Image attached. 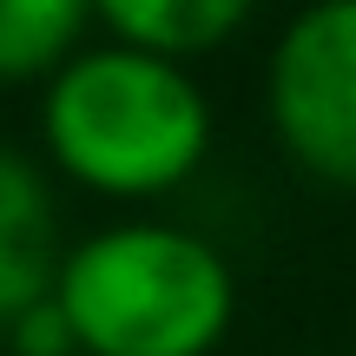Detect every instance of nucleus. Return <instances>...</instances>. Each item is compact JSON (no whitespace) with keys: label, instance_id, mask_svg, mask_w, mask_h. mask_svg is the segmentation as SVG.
<instances>
[{"label":"nucleus","instance_id":"nucleus-1","mask_svg":"<svg viewBox=\"0 0 356 356\" xmlns=\"http://www.w3.org/2000/svg\"><path fill=\"white\" fill-rule=\"evenodd\" d=\"M40 139L73 185L106 198H159L211 152V99L185 60L126 47H79L40 92Z\"/></svg>","mask_w":356,"mask_h":356},{"label":"nucleus","instance_id":"nucleus-2","mask_svg":"<svg viewBox=\"0 0 356 356\" xmlns=\"http://www.w3.org/2000/svg\"><path fill=\"white\" fill-rule=\"evenodd\" d=\"M53 304L79 356H211L238 317V277L211 238L132 218L60 257Z\"/></svg>","mask_w":356,"mask_h":356},{"label":"nucleus","instance_id":"nucleus-3","mask_svg":"<svg viewBox=\"0 0 356 356\" xmlns=\"http://www.w3.org/2000/svg\"><path fill=\"white\" fill-rule=\"evenodd\" d=\"M264 106L304 172L356 185V0H310L284 20Z\"/></svg>","mask_w":356,"mask_h":356},{"label":"nucleus","instance_id":"nucleus-4","mask_svg":"<svg viewBox=\"0 0 356 356\" xmlns=\"http://www.w3.org/2000/svg\"><path fill=\"white\" fill-rule=\"evenodd\" d=\"M60 204L47 172L26 152L0 145V330L47 304L60 284Z\"/></svg>","mask_w":356,"mask_h":356},{"label":"nucleus","instance_id":"nucleus-5","mask_svg":"<svg viewBox=\"0 0 356 356\" xmlns=\"http://www.w3.org/2000/svg\"><path fill=\"white\" fill-rule=\"evenodd\" d=\"M251 7L257 0H92V13L113 26V40L165 53V60H185V53L231 40L251 20Z\"/></svg>","mask_w":356,"mask_h":356},{"label":"nucleus","instance_id":"nucleus-6","mask_svg":"<svg viewBox=\"0 0 356 356\" xmlns=\"http://www.w3.org/2000/svg\"><path fill=\"white\" fill-rule=\"evenodd\" d=\"M92 0H0V86L53 79L79 53Z\"/></svg>","mask_w":356,"mask_h":356},{"label":"nucleus","instance_id":"nucleus-7","mask_svg":"<svg viewBox=\"0 0 356 356\" xmlns=\"http://www.w3.org/2000/svg\"><path fill=\"white\" fill-rule=\"evenodd\" d=\"M7 337H13V350H20V356H79L73 350V330H66V317H60L53 297H47V304H33Z\"/></svg>","mask_w":356,"mask_h":356}]
</instances>
